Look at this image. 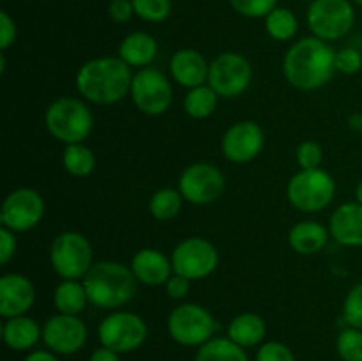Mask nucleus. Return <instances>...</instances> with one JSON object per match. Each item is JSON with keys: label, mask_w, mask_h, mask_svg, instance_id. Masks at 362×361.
I'll list each match as a JSON object with an SVG mask.
<instances>
[{"label": "nucleus", "mask_w": 362, "mask_h": 361, "mask_svg": "<svg viewBox=\"0 0 362 361\" xmlns=\"http://www.w3.org/2000/svg\"><path fill=\"white\" fill-rule=\"evenodd\" d=\"M336 73V50L327 41L304 38L293 42L283 59V74L299 91H317Z\"/></svg>", "instance_id": "1"}, {"label": "nucleus", "mask_w": 362, "mask_h": 361, "mask_svg": "<svg viewBox=\"0 0 362 361\" xmlns=\"http://www.w3.org/2000/svg\"><path fill=\"white\" fill-rule=\"evenodd\" d=\"M131 67L120 57L90 59L78 69L76 91L94 105H115L131 92Z\"/></svg>", "instance_id": "2"}, {"label": "nucleus", "mask_w": 362, "mask_h": 361, "mask_svg": "<svg viewBox=\"0 0 362 361\" xmlns=\"http://www.w3.org/2000/svg\"><path fill=\"white\" fill-rule=\"evenodd\" d=\"M85 290L90 304L105 310H113L129 303L136 296L138 280L133 269L122 262H94L83 278Z\"/></svg>", "instance_id": "3"}, {"label": "nucleus", "mask_w": 362, "mask_h": 361, "mask_svg": "<svg viewBox=\"0 0 362 361\" xmlns=\"http://www.w3.org/2000/svg\"><path fill=\"white\" fill-rule=\"evenodd\" d=\"M45 124L48 133L62 144H81L94 127V115L78 98H59L46 108Z\"/></svg>", "instance_id": "4"}, {"label": "nucleus", "mask_w": 362, "mask_h": 361, "mask_svg": "<svg viewBox=\"0 0 362 361\" xmlns=\"http://www.w3.org/2000/svg\"><path fill=\"white\" fill-rule=\"evenodd\" d=\"M49 264L62 280H81L94 265L92 244L83 234L66 230L49 246Z\"/></svg>", "instance_id": "5"}, {"label": "nucleus", "mask_w": 362, "mask_h": 361, "mask_svg": "<svg viewBox=\"0 0 362 361\" xmlns=\"http://www.w3.org/2000/svg\"><path fill=\"white\" fill-rule=\"evenodd\" d=\"M336 195V180L327 170H299L286 186V197L296 209L303 212H320Z\"/></svg>", "instance_id": "6"}, {"label": "nucleus", "mask_w": 362, "mask_h": 361, "mask_svg": "<svg viewBox=\"0 0 362 361\" xmlns=\"http://www.w3.org/2000/svg\"><path fill=\"white\" fill-rule=\"evenodd\" d=\"M216 329L218 322L202 304H179L168 315V333L180 345L202 347L214 338Z\"/></svg>", "instance_id": "7"}, {"label": "nucleus", "mask_w": 362, "mask_h": 361, "mask_svg": "<svg viewBox=\"0 0 362 361\" xmlns=\"http://www.w3.org/2000/svg\"><path fill=\"white\" fill-rule=\"evenodd\" d=\"M308 27L322 41H338L354 27L356 11L350 0H313L306 13Z\"/></svg>", "instance_id": "8"}, {"label": "nucleus", "mask_w": 362, "mask_h": 361, "mask_svg": "<svg viewBox=\"0 0 362 361\" xmlns=\"http://www.w3.org/2000/svg\"><path fill=\"white\" fill-rule=\"evenodd\" d=\"M129 96L141 113L159 117L170 110L173 88L165 73L156 67H144L134 73Z\"/></svg>", "instance_id": "9"}, {"label": "nucleus", "mask_w": 362, "mask_h": 361, "mask_svg": "<svg viewBox=\"0 0 362 361\" xmlns=\"http://www.w3.org/2000/svg\"><path fill=\"white\" fill-rule=\"evenodd\" d=\"M147 333V324L140 315L124 310L106 315L98 329L99 342L103 343V347H108L119 354L133 353L144 345Z\"/></svg>", "instance_id": "10"}, {"label": "nucleus", "mask_w": 362, "mask_h": 361, "mask_svg": "<svg viewBox=\"0 0 362 361\" xmlns=\"http://www.w3.org/2000/svg\"><path fill=\"white\" fill-rule=\"evenodd\" d=\"M253 80V67L250 60L235 52L219 53L209 67L207 84L219 98H237L244 94Z\"/></svg>", "instance_id": "11"}, {"label": "nucleus", "mask_w": 362, "mask_h": 361, "mask_svg": "<svg viewBox=\"0 0 362 361\" xmlns=\"http://www.w3.org/2000/svg\"><path fill=\"white\" fill-rule=\"evenodd\" d=\"M173 271L187 280H204L219 264L218 248L205 237H187L172 251Z\"/></svg>", "instance_id": "12"}, {"label": "nucleus", "mask_w": 362, "mask_h": 361, "mask_svg": "<svg viewBox=\"0 0 362 361\" xmlns=\"http://www.w3.org/2000/svg\"><path fill=\"white\" fill-rule=\"evenodd\" d=\"M45 211V198L39 191L32 188H18L4 200L0 209V223L13 232H27L41 223Z\"/></svg>", "instance_id": "13"}, {"label": "nucleus", "mask_w": 362, "mask_h": 361, "mask_svg": "<svg viewBox=\"0 0 362 361\" xmlns=\"http://www.w3.org/2000/svg\"><path fill=\"white\" fill-rule=\"evenodd\" d=\"M226 186L225 176L212 163H193L179 177V191L184 200L207 205L218 200Z\"/></svg>", "instance_id": "14"}, {"label": "nucleus", "mask_w": 362, "mask_h": 361, "mask_svg": "<svg viewBox=\"0 0 362 361\" xmlns=\"http://www.w3.org/2000/svg\"><path fill=\"white\" fill-rule=\"evenodd\" d=\"M265 134L255 120H239L226 130L221 138V152L232 163H250L260 156Z\"/></svg>", "instance_id": "15"}, {"label": "nucleus", "mask_w": 362, "mask_h": 361, "mask_svg": "<svg viewBox=\"0 0 362 361\" xmlns=\"http://www.w3.org/2000/svg\"><path fill=\"white\" fill-rule=\"evenodd\" d=\"M42 342L57 354H74L87 342V326L78 315L57 314L42 326Z\"/></svg>", "instance_id": "16"}, {"label": "nucleus", "mask_w": 362, "mask_h": 361, "mask_svg": "<svg viewBox=\"0 0 362 361\" xmlns=\"http://www.w3.org/2000/svg\"><path fill=\"white\" fill-rule=\"evenodd\" d=\"M35 301V287L28 276L7 273L0 278V315L4 319L25 315Z\"/></svg>", "instance_id": "17"}, {"label": "nucleus", "mask_w": 362, "mask_h": 361, "mask_svg": "<svg viewBox=\"0 0 362 361\" xmlns=\"http://www.w3.org/2000/svg\"><path fill=\"white\" fill-rule=\"evenodd\" d=\"M131 269L136 276L138 283L148 287L165 285L173 275L172 258L166 257L161 250L156 248H141L131 258Z\"/></svg>", "instance_id": "18"}, {"label": "nucleus", "mask_w": 362, "mask_h": 361, "mask_svg": "<svg viewBox=\"0 0 362 361\" xmlns=\"http://www.w3.org/2000/svg\"><path fill=\"white\" fill-rule=\"evenodd\" d=\"M209 67L211 64L194 48L177 50L170 59V74H172L173 81L186 88H194L207 84Z\"/></svg>", "instance_id": "19"}, {"label": "nucleus", "mask_w": 362, "mask_h": 361, "mask_svg": "<svg viewBox=\"0 0 362 361\" xmlns=\"http://www.w3.org/2000/svg\"><path fill=\"white\" fill-rule=\"evenodd\" d=\"M329 232L336 243L343 246H362V204L345 202L329 219Z\"/></svg>", "instance_id": "20"}, {"label": "nucleus", "mask_w": 362, "mask_h": 361, "mask_svg": "<svg viewBox=\"0 0 362 361\" xmlns=\"http://www.w3.org/2000/svg\"><path fill=\"white\" fill-rule=\"evenodd\" d=\"M331 232L325 229L322 223L311 222H299L290 229L288 232V244L296 253L299 255H315L325 248L329 243Z\"/></svg>", "instance_id": "21"}, {"label": "nucleus", "mask_w": 362, "mask_h": 361, "mask_svg": "<svg viewBox=\"0 0 362 361\" xmlns=\"http://www.w3.org/2000/svg\"><path fill=\"white\" fill-rule=\"evenodd\" d=\"M119 57L129 67H148L158 57V41L147 32H133L119 45Z\"/></svg>", "instance_id": "22"}, {"label": "nucleus", "mask_w": 362, "mask_h": 361, "mask_svg": "<svg viewBox=\"0 0 362 361\" xmlns=\"http://www.w3.org/2000/svg\"><path fill=\"white\" fill-rule=\"evenodd\" d=\"M2 338L13 350H28L42 338V328L27 315L6 319L2 326Z\"/></svg>", "instance_id": "23"}, {"label": "nucleus", "mask_w": 362, "mask_h": 361, "mask_svg": "<svg viewBox=\"0 0 362 361\" xmlns=\"http://www.w3.org/2000/svg\"><path fill=\"white\" fill-rule=\"evenodd\" d=\"M267 335V324L253 311H244L232 319L228 324V338L240 347H255L264 342Z\"/></svg>", "instance_id": "24"}, {"label": "nucleus", "mask_w": 362, "mask_h": 361, "mask_svg": "<svg viewBox=\"0 0 362 361\" xmlns=\"http://www.w3.org/2000/svg\"><path fill=\"white\" fill-rule=\"evenodd\" d=\"M88 303L87 290L80 280H62L53 292V304L59 314L80 315Z\"/></svg>", "instance_id": "25"}, {"label": "nucleus", "mask_w": 362, "mask_h": 361, "mask_svg": "<svg viewBox=\"0 0 362 361\" xmlns=\"http://www.w3.org/2000/svg\"><path fill=\"white\" fill-rule=\"evenodd\" d=\"M218 99L219 96L216 94V91L209 84L189 88L187 94L184 96V112L191 119H207V117H211L216 112Z\"/></svg>", "instance_id": "26"}, {"label": "nucleus", "mask_w": 362, "mask_h": 361, "mask_svg": "<svg viewBox=\"0 0 362 361\" xmlns=\"http://www.w3.org/2000/svg\"><path fill=\"white\" fill-rule=\"evenodd\" d=\"M194 361H250L244 347L226 338H212L198 349Z\"/></svg>", "instance_id": "27"}, {"label": "nucleus", "mask_w": 362, "mask_h": 361, "mask_svg": "<svg viewBox=\"0 0 362 361\" xmlns=\"http://www.w3.org/2000/svg\"><path fill=\"white\" fill-rule=\"evenodd\" d=\"M184 197L179 188H161L154 191L148 200V211L158 222H170L182 211Z\"/></svg>", "instance_id": "28"}, {"label": "nucleus", "mask_w": 362, "mask_h": 361, "mask_svg": "<svg viewBox=\"0 0 362 361\" xmlns=\"http://www.w3.org/2000/svg\"><path fill=\"white\" fill-rule=\"evenodd\" d=\"M62 165L66 172L73 177H87L95 168V154L90 147L81 144H69L64 147Z\"/></svg>", "instance_id": "29"}, {"label": "nucleus", "mask_w": 362, "mask_h": 361, "mask_svg": "<svg viewBox=\"0 0 362 361\" xmlns=\"http://www.w3.org/2000/svg\"><path fill=\"white\" fill-rule=\"evenodd\" d=\"M264 20L265 30L274 41H290L296 38L297 30H299V20L288 7H274Z\"/></svg>", "instance_id": "30"}, {"label": "nucleus", "mask_w": 362, "mask_h": 361, "mask_svg": "<svg viewBox=\"0 0 362 361\" xmlns=\"http://www.w3.org/2000/svg\"><path fill=\"white\" fill-rule=\"evenodd\" d=\"M134 16L148 23H161L172 14V0H133Z\"/></svg>", "instance_id": "31"}, {"label": "nucleus", "mask_w": 362, "mask_h": 361, "mask_svg": "<svg viewBox=\"0 0 362 361\" xmlns=\"http://www.w3.org/2000/svg\"><path fill=\"white\" fill-rule=\"evenodd\" d=\"M336 349L343 361H362V329L349 328L339 333Z\"/></svg>", "instance_id": "32"}, {"label": "nucleus", "mask_w": 362, "mask_h": 361, "mask_svg": "<svg viewBox=\"0 0 362 361\" xmlns=\"http://www.w3.org/2000/svg\"><path fill=\"white\" fill-rule=\"evenodd\" d=\"M343 319L352 328L362 329V282L349 290L343 303Z\"/></svg>", "instance_id": "33"}, {"label": "nucleus", "mask_w": 362, "mask_h": 361, "mask_svg": "<svg viewBox=\"0 0 362 361\" xmlns=\"http://www.w3.org/2000/svg\"><path fill=\"white\" fill-rule=\"evenodd\" d=\"M296 159L299 163L300 170L322 168V163H324V149L317 142L304 140L297 147Z\"/></svg>", "instance_id": "34"}, {"label": "nucleus", "mask_w": 362, "mask_h": 361, "mask_svg": "<svg viewBox=\"0 0 362 361\" xmlns=\"http://www.w3.org/2000/svg\"><path fill=\"white\" fill-rule=\"evenodd\" d=\"M232 9L246 18H265L274 7L278 0H228Z\"/></svg>", "instance_id": "35"}, {"label": "nucleus", "mask_w": 362, "mask_h": 361, "mask_svg": "<svg viewBox=\"0 0 362 361\" xmlns=\"http://www.w3.org/2000/svg\"><path fill=\"white\" fill-rule=\"evenodd\" d=\"M362 69V55L356 48H341L336 52V71L343 74H357Z\"/></svg>", "instance_id": "36"}, {"label": "nucleus", "mask_w": 362, "mask_h": 361, "mask_svg": "<svg viewBox=\"0 0 362 361\" xmlns=\"http://www.w3.org/2000/svg\"><path fill=\"white\" fill-rule=\"evenodd\" d=\"M257 361H296V356L285 343L267 342L258 349Z\"/></svg>", "instance_id": "37"}, {"label": "nucleus", "mask_w": 362, "mask_h": 361, "mask_svg": "<svg viewBox=\"0 0 362 361\" xmlns=\"http://www.w3.org/2000/svg\"><path fill=\"white\" fill-rule=\"evenodd\" d=\"M16 41V23L7 11H0V50L6 52Z\"/></svg>", "instance_id": "38"}, {"label": "nucleus", "mask_w": 362, "mask_h": 361, "mask_svg": "<svg viewBox=\"0 0 362 361\" xmlns=\"http://www.w3.org/2000/svg\"><path fill=\"white\" fill-rule=\"evenodd\" d=\"M108 14L115 23H127L134 16L133 0H110Z\"/></svg>", "instance_id": "39"}, {"label": "nucleus", "mask_w": 362, "mask_h": 361, "mask_svg": "<svg viewBox=\"0 0 362 361\" xmlns=\"http://www.w3.org/2000/svg\"><path fill=\"white\" fill-rule=\"evenodd\" d=\"M13 230L0 227V264L7 265L16 253V237Z\"/></svg>", "instance_id": "40"}, {"label": "nucleus", "mask_w": 362, "mask_h": 361, "mask_svg": "<svg viewBox=\"0 0 362 361\" xmlns=\"http://www.w3.org/2000/svg\"><path fill=\"white\" fill-rule=\"evenodd\" d=\"M189 283L191 280L184 278L182 275L173 273V275L170 276L168 282L165 283L166 294H168V297H172V299H184V297L189 294Z\"/></svg>", "instance_id": "41"}, {"label": "nucleus", "mask_w": 362, "mask_h": 361, "mask_svg": "<svg viewBox=\"0 0 362 361\" xmlns=\"http://www.w3.org/2000/svg\"><path fill=\"white\" fill-rule=\"evenodd\" d=\"M88 361H120V357L119 353H115V350L108 349V347H99V349L92 353Z\"/></svg>", "instance_id": "42"}, {"label": "nucleus", "mask_w": 362, "mask_h": 361, "mask_svg": "<svg viewBox=\"0 0 362 361\" xmlns=\"http://www.w3.org/2000/svg\"><path fill=\"white\" fill-rule=\"evenodd\" d=\"M23 361H59L53 353L48 350H34V353L28 354Z\"/></svg>", "instance_id": "43"}, {"label": "nucleus", "mask_w": 362, "mask_h": 361, "mask_svg": "<svg viewBox=\"0 0 362 361\" xmlns=\"http://www.w3.org/2000/svg\"><path fill=\"white\" fill-rule=\"evenodd\" d=\"M350 122V127L356 131H362V113H356V115H352L349 119Z\"/></svg>", "instance_id": "44"}, {"label": "nucleus", "mask_w": 362, "mask_h": 361, "mask_svg": "<svg viewBox=\"0 0 362 361\" xmlns=\"http://www.w3.org/2000/svg\"><path fill=\"white\" fill-rule=\"evenodd\" d=\"M356 198L359 204H362V179L359 180V184H357V188H356Z\"/></svg>", "instance_id": "45"}, {"label": "nucleus", "mask_w": 362, "mask_h": 361, "mask_svg": "<svg viewBox=\"0 0 362 361\" xmlns=\"http://www.w3.org/2000/svg\"><path fill=\"white\" fill-rule=\"evenodd\" d=\"M352 4H357V6H362V0H350Z\"/></svg>", "instance_id": "46"}, {"label": "nucleus", "mask_w": 362, "mask_h": 361, "mask_svg": "<svg viewBox=\"0 0 362 361\" xmlns=\"http://www.w3.org/2000/svg\"><path fill=\"white\" fill-rule=\"evenodd\" d=\"M361 138H362V131H361Z\"/></svg>", "instance_id": "47"}]
</instances>
